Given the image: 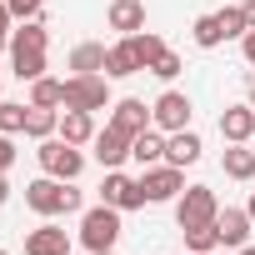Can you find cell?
Listing matches in <instances>:
<instances>
[{"mask_svg": "<svg viewBox=\"0 0 255 255\" xmlns=\"http://www.w3.org/2000/svg\"><path fill=\"white\" fill-rule=\"evenodd\" d=\"M25 205L40 215V220H55V215H80V190L75 180H55V175H40L25 185Z\"/></svg>", "mask_w": 255, "mask_h": 255, "instance_id": "6da1fadb", "label": "cell"}, {"mask_svg": "<svg viewBox=\"0 0 255 255\" xmlns=\"http://www.w3.org/2000/svg\"><path fill=\"white\" fill-rule=\"evenodd\" d=\"M120 215L125 210H115V205H90V210H80V245L85 250H115V240H120Z\"/></svg>", "mask_w": 255, "mask_h": 255, "instance_id": "7a4b0ae2", "label": "cell"}, {"mask_svg": "<svg viewBox=\"0 0 255 255\" xmlns=\"http://www.w3.org/2000/svg\"><path fill=\"white\" fill-rule=\"evenodd\" d=\"M35 160H40V170H45V175H55V180H80V170H85V150H80V145H70V140H60V135L40 140Z\"/></svg>", "mask_w": 255, "mask_h": 255, "instance_id": "3957f363", "label": "cell"}, {"mask_svg": "<svg viewBox=\"0 0 255 255\" xmlns=\"http://www.w3.org/2000/svg\"><path fill=\"white\" fill-rule=\"evenodd\" d=\"M110 75H65V110H110Z\"/></svg>", "mask_w": 255, "mask_h": 255, "instance_id": "277c9868", "label": "cell"}, {"mask_svg": "<svg viewBox=\"0 0 255 255\" xmlns=\"http://www.w3.org/2000/svg\"><path fill=\"white\" fill-rule=\"evenodd\" d=\"M140 190H145V205H175L180 190H185V170L160 160V165H145L140 170Z\"/></svg>", "mask_w": 255, "mask_h": 255, "instance_id": "5b68a950", "label": "cell"}, {"mask_svg": "<svg viewBox=\"0 0 255 255\" xmlns=\"http://www.w3.org/2000/svg\"><path fill=\"white\" fill-rule=\"evenodd\" d=\"M190 115H195V105H190L185 90H160L155 105H150V125H155V130H165V135L190 130Z\"/></svg>", "mask_w": 255, "mask_h": 255, "instance_id": "8992f818", "label": "cell"}, {"mask_svg": "<svg viewBox=\"0 0 255 255\" xmlns=\"http://www.w3.org/2000/svg\"><path fill=\"white\" fill-rule=\"evenodd\" d=\"M220 215V200H215V190L210 185H185L180 190V200H175V225L185 230V225H205V220H215Z\"/></svg>", "mask_w": 255, "mask_h": 255, "instance_id": "52a82bcc", "label": "cell"}, {"mask_svg": "<svg viewBox=\"0 0 255 255\" xmlns=\"http://www.w3.org/2000/svg\"><path fill=\"white\" fill-rule=\"evenodd\" d=\"M90 155H95L100 170H120L130 160V135H120L115 125H105V130H95V140H90Z\"/></svg>", "mask_w": 255, "mask_h": 255, "instance_id": "ba28073f", "label": "cell"}, {"mask_svg": "<svg viewBox=\"0 0 255 255\" xmlns=\"http://www.w3.org/2000/svg\"><path fill=\"white\" fill-rule=\"evenodd\" d=\"M100 200H105V205H115V210H140V205H145V190H140V180H130L125 170H105Z\"/></svg>", "mask_w": 255, "mask_h": 255, "instance_id": "9c48e42d", "label": "cell"}, {"mask_svg": "<svg viewBox=\"0 0 255 255\" xmlns=\"http://www.w3.org/2000/svg\"><path fill=\"white\" fill-rule=\"evenodd\" d=\"M105 125H115L120 135H130V140H135L140 130H150V105L135 100V95H125V100L110 105V120H105Z\"/></svg>", "mask_w": 255, "mask_h": 255, "instance_id": "30bf717a", "label": "cell"}, {"mask_svg": "<svg viewBox=\"0 0 255 255\" xmlns=\"http://www.w3.org/2000/svg\"><path fill=\"white\" fill-rule=\"evenodd\" d=\"M255 135V105L245 100V105H225L220 110V140L225 145H245Z\"/></svg>", "mask_w": 255, "mask_h": 255, "instance_id": "8fae6325", "label": "cell"}, {"mask_svg": "<svg viewBox=\"0 0 255 255\" xmlns=\"http://www.w3.org/2000/svg\"><path fill=\"white\" fill-rule=\"evenodd\" d=\"M215 230H220V245H225V250H240V245H250L255 220H250L245 210H230V205H225V210L215 215Z\"/></svg>", "mask_w": 255, "mask_h": 255, "instance_id": "7c38bea8", "label": "cell"}, {"mask_svg": "<svg viewBox=\"0 0 255 255\" xmlns=\"http://www.w3.org/2000/svg\"><path fill=\"white\" fill-rule=\"evenodd\" d=\"M25 255H70V235L55 220H45V225H35L25 235Z\"/></svg>", "mask_w": 255, "mask_h": 255, "instance_id": "4fadbf2b", "label": "cell"}, {"mask_svg": "<svg viewBox=\"0 0 255 255\" xmlns=\"http://www.w3.org/2000/svg\"><path fill=\"white\" fill-rule=\"evenodd\" d=\"M105 25H110V30H120V35H135V30H145V0H110Z\"/></svg>", "mask_w": 255, "mask_h": 255, "instance_id": "5bb4252c", "label": "cell"}, {"mask_svg": "<svg viewBox=\"0 0 255 255\" xmlns=\"http://www.w3.org/2000/svg\"><path fill=\"white\" fill-rule=\"evenodd\" d=\"M140 70H145V65H140L135 45L125 40V35H120V40H115V45L105 50V75H110V80H125V75H140Z\"/></svg>", "mask_w": 255, "mask_h": 255, "instance_id": "9a60e30c", "label": "cell"}, {"mask_svg": "<svg viewBox=\"0 0 255 255\" xmlns=\"http://www.w3.org/2000/svg\"><path fill=\"white\" fill-rule=\"evenodd\" d=\"M200 150H205V140H200L195 130H175V135H165V160H170V165H180V170H185V165H195V160H200Z\"/></svg>", "mask_w": 255, "mask_h": 255, "instance_id": "2e32d148", "label": "cell"}, {"mask_svg": "<svg viewBox=\"0 0 255 255\" xmlns=\"http://www.w3.org/2000/svg\"><path fill=\"white\" fill-rule=\"evenodd\" d=\"M55 135L70 140V145H90L95 140V115L90 110H60V130Z\"/></svg>", "mask_w": 255, "mask_h": 255, "instance_id": "e0dca14e", "label": "cell"}, {"mask_svg": "<svg viewBox=\"0 0 255 255\" xmlns=\"http://www.w3.org/2000/svg\"><path fill=\"white\" fill-rule=\"evenodd\" d=\"M130 160L145 170V165H160L165 160V130H155V125H150V130H140L135 140H130Z\"/></svg>", "mask_w": 255, "mask_h": 255, "instance_id": "ac0fdd59", "label": "cell"}, {"mask_svg": "<svg viewBox=\"0 0 255 255\" xmlns=\"http://www.w3.org/2000/svg\"><path fill=\"white\" fill-rule=\"evenodd\" d=\"M105 50L110 45H100V40H80L70 50V70L75 75H105Z\"/></svg>", "mask_w": 255, "mask_h": 255, "instance_id": "d6986e66", "label": "cell"}, {"mask_svg": "<svg viewBox=\"0 0 255 255\" xmlns=\"http://www.w3.org/2000/svg\"><path fill=\"white\" fill-rule=\"evenodd\" d=\"M220 170H225L230 180H255V150H250V140H245V145H225Z\"/></svg>", "mask_w": 255, "mask_h": 255, "instance_id": "ffe728a7", "label": "cell"}, {"mask_svg": "<svg viewBox=\"0 0 255 255\" xmlns=\"http://www.w3.org/2000/svg\"><path fill=\"white\" fill-rule=\"evenodd\" d=\"M10 70L20 85H35L45 75V50H10Z\"/></svg>", "mask_w": 255, "mask_h": 255, "instance_id": "44dd1931", "label": "cell"}, {"mask_svg": "<svg viewBox=\"0 0 255 255\" xmlns=\"http://www.w3.org/2000/svg\"><path fill=\"white\" fill-rule=\"evenodd\" d=\"M60 130V110H45V105H30L25 110V135L30 140H50Z\"/></svg>", "mask_w": 255, "mask_h": 255, "instance_id": "7402d4cb", "label": "cell"}, {"mask_svg": "<svg viewBox=\"0 0 255 255\" xmlns=\"http://www.w3.org/2000/svg\"><path fill=\"white\" fill-rule=\"evenodd\" d=\"M30 105H45V110H65V80L55 75H40L30 85Z\"/></svg>", "mask_w": 255, "mask_h": 255, "instance_id": "603a6c76", "label": "cell"}, {"mask_svg": "<svg viewBox=\"0 0 255 255\" xmlns=\"http://www.w3.org/2000/svg\"><path fill=\"white\" fill-rule=\"evenodd\" d=\"M180 235H185V250H195V255H215V250H220V230H215V220H205V225H185Z\"/></svg>", "mask_w": 255, "mask_h": 255, "instance_id": "cb8c5ba5", "label": "cell"}, {"mask_svg": "<svg viewBox=\"0 0 255 255\" xmlns=\"http://www.w3.org/2000/svg\"><path fill=\"white\" fill-rule=\"evenodd\" d=\"M190 40H195L200 50H215V45H225L220 15H215V10H210V15H195V25H190Z\"/></svg>", "mask_w": 255, "mask_h": 255, "instance_id": "d4e9b609", "label": "cell"}, {"mask_svg": "<svg viewBox=\"0 0 255 255\" xmlns=\"http://www.w3.org/2000/svg\"><path fill=\"white\" fill-rule=\"evenodd\" d=\"M45 45H50L45 20H25L20 30H10V50H45Z\"/></svg>", "mask_w": 255, "mask_h": 255, "instance_id": "484cf974", "label": "cell"}, {"mask_svg": "<svg viewBox=\"0 0 255 255\" xmlns=\"http://www.w3.org/2000/svg\"><path fill=\"white\" fill-rule=\"evenodd\" d=\"M125 40L135 45V55H140V65H145V70H150V65H155V60H160V55L170 50V45H165V40H160L155 30H135V35H125Z\"/></svg>", "mask_w": 255, "mask_h": 255, "instance_id": "4316f807", "label": "cell"}, {"mask_svg": "<svg viewBox=\"0 0 255 255\" xmlns=\"http://www.w3.org/2000/svg\"><path fill=\"white\" fill-rule=\"evenodd\" d=\"M25 110H30V105L0 100V135H25Z\"/></svg>", "mask_w": 255, "mask_h": 255, "instance_id": "83f0119b", "label": "cell"}, {"mask_svg": "<svg viewBox=\"0 0 255 255\" xmlns=\"http://www.w3.org/2000/svg\"><path fill=\"white\" fill-rule=\"evenodd\" d=\"M220 15V30H225V40H240L245 30H250V20H245V10L240 5H225V10H215Z\"/></svg>", "mask_w": 255, "mask_h": 255, "instance_id": "f1b7e54d", "label": "cell"}, {"mask_svg": "<svg viewBox=\"0 0 255 255\" xmlns=\"http://www.w3.org/2000/svg\"><path fill=\"white\" fill-rule=\"evenodd\" d=\"M5 5H10L15 25H25V20H40V15H45V0H5Z\"/></svg>", "mask_w": 255, "mask_h": 255, "instance_id": "f546056e", "label": "cell"}, {"mask_svg": "<svg viewBox=\"0 0 255 255\" xmlns=\"http://www.w3.org/2000/svg\"><path fill=\"white\" fill-rule=\"evenodd\" d=\"M180 70H185V60H180V55H175V50H165V55H160V60H155V65H150V75H155V80H175V75H180Z\"/></svg>", "mask_w": 255, "mask_h": 255, "instance_id": "4dcf8cb0", "label": "cell"}, {"mask_svg": "<svg viewBox=\"0 0 255 255\" xmlns=\"http://www.w3.org/2000/svg\"><path fill=\"white\" fill-rule=\"evenodd\" d=\"M10 25H15V15H10L5 0H0V50H10Z\"/></svg>", "mask_w": 255, "mask_h": 255, "instance_id": "1f68e13d", "label": "cell"}, {"mask_svg": "<svg viewBox=\"0 0 255 255\" xmlns=\"http://www.w3.org/2000/svg\"><path fill=\"white\" fill-rule=\"evenodd\" d=\"M10 165H15V140H10V135H0V175H5Z\"/></svg>", "mask_w": 255, "mask_h": 255, "instance_id": "d6a6232c", "label": "cell"}, {"mask_svg": "<svg viewBox=\"0 0 255 255\" xmlns=\"http://www.w3.org/2000/svg\"><path fill=\"white\" fill-rule=\"evenodd\" d=\"M240 55H245V65L255 70V30H245V35H240Z\"/></svg>", "mask_w": 255, "mask_h": 255, "instance_id": "836d02e7", "label": "cell"}, {"mask_svg": "<svg viewBox=\"0 0 255 255\" xmlns=\"http://www.w3.org/2000/svg\"><path fill=\"white\" fill-rule=\"evenodd\" d=\"M240 10H245V20H250V30H255V0H240Z\"/></svg>", "mask_w": 255, "mask_h": 255, "instance_id": "e575fe53", "label": "cell"}, {"mask_svg": "<svg viewBox=\"0 0 255 255\" xmlns=\"http://www.w3.org/2000/svg\"><path fill=\"white\" fill-rule=\"evenodd\" d=\"M5 200H10V180H5V175H0V205H5Z\"/></svg>", "mask_w": 255, "mask_h": 255, "instance_id": "d590c367", "label": "cell"}, {"mask_svg": "<svg viewBox=\"0 0 255 255\" xmlns=\"http://www.w3.org/2000/svg\"><path fill=\"white\" fill-rule=\"evenodd\" d=\"M245 215H250V220H255V190H250V200H245Z\"/></svg>", "mask_w": 255, "mask_h": 255, "instance_id": "8d00e7d4", "label": "cell"}, {"mask_svg": "<svg viewBox=\"0 0 255 255\" xmlns=\"http://www.w3.org/2000/svg\"><path fill=\"white\" fill-rule=\"evenodd\" d=\"M235 255H255V245H240V250H235Z\"/></svg>", "mask_w": 255, "mask_h": 255, "instance_id": "74e56055", "label": "cell"}, {"mask_svg": "<svg viewBox=\"0 0 255 255\" xmlns=\"http://www.w3.org/2000/svg\"><path fill=\"white\" fill-rule=\"evenodd\" d=\"M90 255H115V250H90Z\"/></svg>", "mask_w": 255, "mask_h": 255, "instance_id": "f35d334b", "label": "cell"}, {"mask_svg": "<svg viewBox=\"0 0 255 255\" xmlns=\"http://www.w3.org/2000/svg\"><path fill=\"white\" fill-rule=\"evenodd\" d=\"M250 105H255V80H250Z\"/></svg>", "mask_w": 255, "mask_h": 255, "instance_id": "ab89813d", "label": "cell"}, {"mask_svg": "<svg viewBox=\"0 0 255 255\" xmlns=\"http://www.w3.org/2000/svg\"><path fill=\"white\" fill-rule=\"evenodd\" d=\"M0 255H10V250H0Z\"/></svg>", "mask_w": 255, "mask_h": 255, "instance_id": "60d3db41", "label": "cell"}, {"mask_svg": "<svg viewBox=\"0 0 255 255\" xmlns=\"http://www.w3.org/2000/svg\"><path fill=\"white\" fill-rule=\"evenodd\" d=\"M185 255H195V250H185Z\"/></svg>", "mask_w": 255, "mask_h": 255, "instance_id": "b9f144b4", "label": "cell"}, {"mask_svg": "<svg viewBox=\"0 0 255 255\" xmlns=\"http://www.w3.org/2000/svg\"><path fill=\"white\" fill-rule=\"evenodd\" d=\"M0 85H5V80H0Z\"/></svg>", "mask_w": 255, "mask_h": 255, "instance_id": "7bdbcfd3", "label": "cell"}]
</instances>
